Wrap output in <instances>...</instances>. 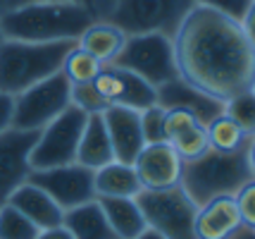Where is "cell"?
I'll return each instance as SVG.
<instances>
[{
  "instance_id": "10",
  "label": "cell",
  "mask_w": 255,
  "mask_h": 239,
  "mask_svg": "<svg viewBox=\"0 0 255 239\" xmlns=\"http://www.w3.org/2000/svg\"><path fill=\"white\" fill-rule=\"evenodd\" d=\"M26 182L36 184L43 189L62 211L77 208V206L93 201L96 199V184H93V170L69 163L60 168H48V170H31Z\"/></svg>"
},
{
  "instance_id": "15",
  "label": "cell",
  "mask_w": 255,
  "mask_h": 239,
  "mask_svg": "<svg viewBox=\"0 0 255 239\" xmlns=\"http://www.w3.org/2000/svg\"><path fill=\"white\" fill-rule=\"evenodd\" d=\"M155 91H157V105H160V108H165V110H172V108L186 110V113L193 115L203 127H208L217 115L224 113L222 101L205 96L203 91L189 86L186 81H181L179 77L172 81H167V84H162Z\"/></svg>"
},
{
  "instance_id": "30",
  "label": "cell",
  "mask_w": 255,
  "mask_h": 239,
  "mask_svg": "<svg viewBox=\"0 0 255 239\" xmlns=\"http://www.w3.org/2000/svg\"><path fill=\"white\" fill-rule=\"evenodd\" d=\"M193 125H200V122L191 113H186V110H177V108L165 110V122H162V127H165V141L169 144L172 139H177L181 132H186Z\"/></svg>"
},
{
  "instance_id": "6",
  "label": "cell",
  "mask_w": 255,
  "mask_h": 239,
  "mask_svg": "<svg viewBox=\"0 0 255 239\" xmlns=\"http://www.w3.org/2000/svg\"><path fill=\"white\" fill-rule=\"evenodd\" d=\"M117 67L129 69L136 77L148 81L153 89L177 79V60H174V43L169 36L162 34H138L127 36L122 53L112 62Z\"/></svg>"
},
{
  "instance_id": "7",
  "label": "cell",
  "mask_w": 255,
  "mask_h": 239,
  "mask_svg": "<svg viewBox=\"0 0 255 239\" xmlns=\"http://www.w3.org/2000/svg\"><path fill=\"white\" fill-rule=\"evenodd\" d=\"M136 204L143 213L148 230L162 235L165 239H196L193 223L198 206L181 187L162 192H141L136 196Z\"/></svg>"
},
{
  "instance_id": "2",
  "label": "cell",
  "mask_w": 255,
  "mask_h": 239,
  "mask_svg": "<svg viewBox=\"0 0 255 239\" xmlns=\"http://www.w3.org/2000/svg\"><path fill=\"white\" fill-rule=\"evenodd\" d=\"M96 22L86 5L69 0L29 2L12 10H2L0 31L2 38L26 43L79 41V36Z\"/></svg>"
},
{
  "instance_id": "29",
  "label": "cell",
  "mask_w": 255,
  "mask_h": 239,
  "mask_svg": "<svg viewBox=\"0 0 255 239\" xmlns=\"http://www.w3.org/2000/svg\"><path fill=\"white\" fill-rule=\"evenodd\" d=\"M165 108L160 105H150L141 110V129H143V141L145 144H160L165 141Z\"/></svg>"
},
{
  "instance_id": "1",
  "label": "cell",
  "mask_w": 255,
  "mask_h": 239,
  "mask_svg": "<svg viewBox=\"0 0 255 239\" xmlns=\"http://www.w3.org/2000/svg\"><path fill=\"white\" fill-rule=\"evenodd\" d=\"M172 43L179 79L205 96L224 103L255 91V38L236 19L196 5Z\"/></svg>"
},
{
  "instance_id": "33",
  "label": "cell",
  "mask_w": 255,
  "mask_h": 239,
  "mask_svg": "<svg viewBox=\"0 0 255 239\" xmlns=\"http://www.w3.org/2000/svg\"><path fill=\"white\" fill-rule=\"evenodd\" d=\"M12 115H14V96L0 91V134L12 127Z\"/></svg>"
},
{
  "instance_id": "21",
  "label": "cell",
  "mask_w": 255,
  "mask_h": 239,
  "mask_svg": "<svg viewBox=\"0 0 255 239\" xmlns=\"http://www.w3.org/2000/svg\"><path fill=\"white\" fill-rule=\"evenodd\" d=\"M98 204L108 218V225L117 239H136L145 230L143 213L136 199H110L98 196Z\"/></svg>"
},
{
  "instance_id": "28",
  "label": "cell",
  "mask_w": 255,
  "mask_h": 239,
  "mask_svg": "<svg viewBox=\"0 0 255 239\" xmlns=\"http://www.w3.org/2000/svg\"><path fill=\"white\" fill-rule=\"evenodd\" d=\"M69 98H72V105H77L86 115H100L108 108V103L100 98V93L93 89V84H72Z\"/></svg>"
},
{
  "instance_id": "34",
  "label": "cell",
  "mask_w": 255,
  "mask_h": 239,
  "mask_svg": "<svg viewBox=\"0 0 255 239\" xmlns=\"http://www.w3.org/2000/svg\"><path fill=\"white\" fill-rule=\"evenodd\" d=\"M36 239H74L69 235V230L65 225H57V228H48V230H41L38 237Z\"/></svg>"
},
{
  "instance_id": "8",
  "label": "cell",
  "mask_w": 255,
  "mask_h": 239,
  "mask_svg": "<svg viewBox=\"0 0 255 239\" xmlns=\"http://www.w3.org/2000/svg\"><path fill=\"white\" fill-rule=\"evenodd\" d=\"M86 117L89 115L79 110L77 105H69L53 122H48L38 132L36 146L31 151V170H48L77 163V148Z\"/></svg>"
},
{
  "instance_id": "32",
  "label": "cell",
  "mask_w": 255,
  "mask_h": 239,
  "mask_svg": "<svg viewBox=\"0 0 255 239\" xmlns=\"http://www.w3.org/2000/svg\"><path fill=\"white\" fill-rule=\"evenodd\" d=\"M234 201H236V208H239L241 223L255 228V182L244 184L239 192L234 194Z\"/></svg>"
},
{
  "instance_id": "36",
  "label": "cell",
  "mask_w": 255,
  "mask_h": 239,
  "mask_svg": "<svg viewBox=\"0 0 255 239\" xmlns=\"http://www.w3.org/2000/svg\"><path fill=\"white\" fill-rule=\"evenodd\" d=\"M229 239H255V228H251V225H241V228L236 230Z\"/></svg>"
},
{
  "instance_id": "13",
  "label": "cell",
  "mask_w": 255,
  "mask_h": 239,
  "mask_svg": "<svg viewBox=\"0 0 255 239\" xmlns=\"http://www.w3.org/2000/svg\"><path fill=\"white\" fill-rule=\"evenodd\" d=\"M131 165L143 192H162V189L179 187L181 182L184 160L179 158V153L167 141L145 144Z\"/></svg>"
},
{
  "instance_id": "9",
  "label": "cell",
  "mask_w": 255,
  "mask_h": 239,
  "mask_svg": "<svg viewBox=\"0 0 255 239\" xmlns=\"http://www.w3.org/2000/svg\"><path fill=\"white\" fill-rule=\"evenodd\" d=\"M69 89H72V84L67 81L62 72H57L53 77L29 86L19 96H14L12 127L41 132L48 122H53L57 115L65 113L72 105Z\"/></svg>"
},
{
  "instance_id": "37",
  "label": "cell",
  "mask_w": 255,
  "mask_h": 239,
  "mask_svg": "<svg viewBox=\"0 0 255 239\" xmlns=\"http://www.w3.org/2000/svg\"><path fill=\"white\" fill-rule=\"evenodd\" d=\"M136 239H165V237H162V235H157V232H153V230L145 228L143 232H141V235H138Z\"/></svg>"
},
{
  "instance_id": "38",
  "label": "cell",
  "mask_w": 255,
  "mask_h": 239,
  "mask_svg": "<svg viewBox=\"0 0 255 239\" xmlns=\"http://www.w3.org/2000/svg\"><path fill=\"white\" fill-rule=\"evenodd\" d=\"M0 14H2V5H0ZM5 38H2V31H0V43H2Z\"/></svg>"
},
{
  "instance_id": "14",
  "label": "cell",
  "mask_w": 255,
  "mask_h": 239,
  "mask_svg": "<svg viewBox=\"0 0 255 239\" xmlns=\"http://www.w3.org/2000/svg\"><path fill=\"white\" fill-rule=\"evenodd\" d=\"M100 117L108 129L115 160L131 165L136 156L141 153V148L145 146L143 129H141V113L131 110V108H122V105H108L100 113Z\"/></svg>"
},
{
  "instance_id": "19",
  "label": "cell",
  "mask_w": 255,
  "mask_h": 239,
  "mask_svg": "<svg viewBox=\"0 0 255 239\" xmlns=\"http://www.w3.org/2000/svg\"><path fill=\"white\" fill-rule=\"evenodd\" d=\"M93 184H96V199L98 196L136 199L143 192L133 165H127V163H120V160H112V163H108L100 170L93 172Z\"/></svg>"
},
{
  "instance_id": "20",
  "label": "cell",
  "mask_w": 255,
  "mask_h": 239,
  "mask_svg": "<svg viewBox=\"0 0 255 239\" xmlns=\"http://www.w3.org/2000/svg\"><path fill=\"white\" fill-rule=\"evenodd\" d=\"M62 225L74 239H117L108 225V218L103 213L98 199L65 211Z\"/></svg>"
},
{
  "instance_id": "22",
  "label": "cell",
  "mask_w": 255,
  "mask_h": 239,
  "mask_svg": "<svg viewBox=\"0 0 255 239\" xmlns=\"http://www.w3.org/2000/svg\"><path fill=\"white\" fill-rule=\"evenodd\" d=\"M124 41H127V36L120 29L103 22H93L84 34L79 36L77 46L84 48L86 53H91L103 65H112L117 60V55L122 53Z\"/></svg>"
},
{
  "instance_id": "35",
  "label": "cell",
  "mask_w": 255,
  "mask_h": 239,
  "mask_svg": "<svg viewBox=\"0 0 255 239\" xmlns=\"http://www.w3.org/2000/svg\"><path fill=\"white\" fill-rule=\"evenodd\" d=\"M29 2H50V0H0L2 10H12V7H19V5H29ZM69 2H81L89 7L91 0H69Z\"/></svg>"
},
{
  "instance_id": "31",
  "label": "cell",
  "mask_w": 255,
  "mask_h": 239,
  "mask_svg": "<svg viewBox=\"0 0 255 239\" xmlns=\"http://www.w3.org/2000/svg\"><path fill=\"white\" fill-rule=\"evenodd\" d=\"M196 5L203 7H212V10L222 12L227 17H232L236 22H241L246 17V12L255 7V0H196Z\"/></svg>"
},
{
  "instance_id": "17",
  "label": "cell",
  "mask_w": 255,
  "mask_h": 239,
  "mask_svg": "<svg viewBox=\"0 0 255 239\" xmlns=\"http://www.w3.org/2000/svg\"><path fill=\"white\" fill-rule=\"evenodd\" d=\"M7 204L14 206L24 218H29L38 230L57 228V225H62V218H65V211L43 189H38L31 182H24L22 187H17L10 194Z\"/></svg>"
},
{
  "instance_id": "4",
  "label": "cell",
  "mask_w": 255,
  "mask_h": 239,
  "mask_svg": "<svg viewBox=\"0 0 255 239\" xmlns=\"http://www.w3.org/2000/svg\"><path fill=\"white\" fill-rule=\"evenodd\" d=\"M196 0H91L96 22L110 24L124 36L162 34L174 38Z\"/></svg>"
},
{
  "instance_id": "27",
  "label": "cell",
  "mask_w": 255,
  "mask_h": 239,
  "mask_svg": "<svg viewBox=\"0 0 255 239\" xmlns=\"http://www.w3.org/2000/svg\"><path fill=\"white\" fill-rule=\"evenodd\" d=\"M224 115L234 120L241 129L255 134V91L239 93L229 101H224Z\"/></svg>"
},
{
  "instance_id": "25",
  "label": "cell",
  "mask_w": 255,
  "mask_h": 239,
  "mask_svg": "<svg viewBox=\"0 0 255 239\" xmlns=\"http://www.w3.org/2000/svg\"><path fill=\"white\" fill-rule=\"evenodd\" d=\"M41 230L24 218L14 206H0V239H36Z\"/></svg>"
},
{
  "instance_id": "3",
  "label": "cell",
  "mask_w": 255,
  "mask_h": 239,
  "mask_svg": "<svg viewBox=\"0 0 255 239\" xmlns=\"http://www.w3.org/2000/svg\"><path fill=\"white\" fill-rule=\"evenodd\" d=\"M248 182H255V146L234 153L210 148L200 158L186 160L179 187L200 208L212 199L234 196Z\"/></svg>"
},
{
  "instance_id": "12",
  "label": "cell",
  "mask_w": 255,
  "mask_h": 239,
  "mask_svg": "<svg viewBox=\"0 0 255 239\" xmlns=\"http://www.w3.org/2000/svg\"><path fill=\"white\" fill-rule=\"evenodd\" d=\"M91 84L108 105H122V108H131L141 113L157 103V91L148 81L117 65H103L98 77Z\"/></svg>"
},
{
  "instance_id": "26",
  "label": "cell",
  "mask_w": 255,
  "mask_h": 239,
  "mask_svg": "<svg viewBox=\"0 0 255 239\" xmlns=\"http://www.w3.org/2000/svg\"><path fill=\"white\" fill-rule=\"evenodd\" d=\"M172 148L179 153V158L184 160H196L200 158L203 153H208L210 151V141H208V132H205V127L203 125H193L189 127L186 132H181L177 139H172L169 141Z\"/></svg>"
},
{
  "instance_id": "23",
  "label": "cell",
  "mask_w": 255,
  "mask_h": 239,
  "mask_svg": "<svg viewBox=\"0 0 255 239\" xmlns=\"http://www.w3.org/2000/svg\"><path fill=\"white\" fill-rule=\"evenodd\" d=\"M208 132V141H210L212 151H222V153H234V151H244V148L255 146V134L246 132L229 120L227 115H217L210 125L205 127Z\"/></svg>"
},
{
  "instance_id": "11",
  "label": "cell",
  "mask_w": 255,
  "mask_h": 239,
  "mask_svg": "<svg viewBox=\"0 0 255 239\" xmlns=\"http://www.w3.org/2000/svg\"><path fill=\"white\" fill-rule=\"evenodd\" d=\"M38 132L10 127L0 134V206L7 204L10 194L29 180L31 151Z\"/></svg>"
},
{
  "instance_id": "5",
  "label": "cell",
  "mask_w": 255,
  "mask_h": 239,
  "mask_svg": "<svg viewBox=\"0 0 255 239\" xmlns=\"http://www.w3.org/2000/svg\"><path fill=\"white\" fill-rule=\"evenodd\" d=\"M74 46L77 41L26 43L5 38L0 43V91L19 96L29 86L57 74Z\"/></svg>"
},
{
  "instance_id": "16",
  "label": "cell",
  "mask_w": 255,
  "mask_h": 239,
  "mask_svg": "<svg viewBox=\"0 0 255 239\" xmlns=\"http://www.w3.org/2000/svg\"><path fill=\"white\" fill-rule=\"evenodd\" d=\"M241 225L244 223L234 196H220L198 208L193 235L196 239H229Z\"/></svg>"
},
{
  "instance_id": "24",
  "label": "cell",
  "mask_w": 255,
  "mask_h": 239,
  "mask_svg": "<svg viewBox=\"0 0 255 239\" xmlns=\"http://www.w3.org/2000/svg\"><path fill=\"white\" fill-rule=\"evenodd\" d=\"M103 69V62L86 53L84 48L74 46L67 53L65 62H62V74L67 77L69 84H91V81L98 77V72Z\"/></svg>"
},
{
  "instance_id": "18",
  "label": "cell",
  "mask_w": 255,
  "mask_h": 239,
  "mask_svg": "<svg viewBox=\"0 0 255 239\" xmlns=\"http://www.w3.org/2000/svg\"><path fill=\"white\" fill-rule=\"evenodd\" d=\"M112 160H115V153H112V144L103 117L100 115H89L84 132H81V139H79L77 163L96 172L103 165L112 163Z\"/></svg>"
}]
</instances>
